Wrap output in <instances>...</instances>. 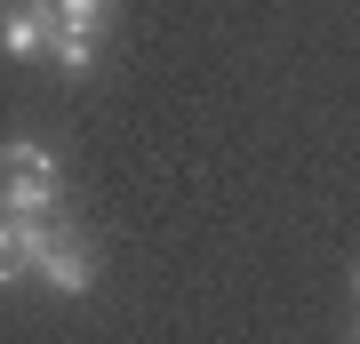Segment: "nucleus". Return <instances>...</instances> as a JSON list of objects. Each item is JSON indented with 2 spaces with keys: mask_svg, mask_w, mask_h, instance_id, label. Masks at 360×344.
<instances>
[{
  "mask_svg": "<svg viewBox=\"0 0 360 344\" xmlns=\"http://www.w3.org/2000/svg\"><path fill=\"white\" fill-rule=\"evenodd\" d=\"M49 40H56L49 0H0V49L8 56H49Z\"/></svg>",
  "mask_w": 360,
  "mask_h": 344,
  "instance_id": "7ed1b4c3",
  "label": "nucleus"
},
{
  "mask_svg": "<svg viewBox=\"0 0 360 344\" xmlns=\"http://www.w3.org/2000/svg\"><path fill=\"white\" fill-rule=\"evenodd\" d=\"M32 272H40L56 296H89V288H96V248H89V241H72V232H56V241L32 256Z\"/></svg>",
  "mask_w": 360,
  "mask_h": 344,
  "instance_id": "f03ea898",
  "label": "nucleus"
},
{
  "mask_svg": "<svg viewBox=\"0 0 360 344\" xmlns=\"http://www.w3.org/2000/svg\"><path fill=\"white\" fill-rule=\"evenodd\" d=\"M49 8H56V25H80V32H96L112 0H49Z\"/></svg>",
  "mask_w": 360,
  "mask_h": 344,
  "instance_id": "39448f33",
  "label": "nucleus"
},
{
  "mask_svg": "<svg viewBox=\"0 0 360 344\" xmlns=\"http://www.w3.org/2000/svg\"><path fill=\"white\" fill-rule=\"evenodd\" d=\"M352 296H360V272H352Z\"/></svg>",
  "mask_w": 360,
  "mask_h": 344,
  "instance_id": "0eeeda50",
  "label": "nucleus"
},
{
  "mask_svg": "<svg viewBox=\"0 0 360 344\" xmlns=\"http://www.w3.org/2000/svg\"><path fill=\"white\" fill-rule=\"evenodd\" d=\"M25 272H32V265H25V248H16V224L0 217V288H8V281H25Z\"/></svg>",
  "mask_w": 360,
  "mask_h": 344,
  "instance_id": "423d86ee",
  "label": "nucleus"
},
{
  "mask_svg": "<svg viewBox=\"0 0 360 344\" xmlns=\"http://www.w3.org/2000/svg\"><path fill=\"white\" fill-rule=\"evenodd\" d=\"M56 200H65L56 153L32 144V136H8L0 144V208H8V217H56Z\"/></svg>",
  "mask_w": 360,
  "mask_h": 344,
  "instance_id": "f257e3e1",
  "label": "nucleus"
},
{
  "mask_svg": "<svg viewBox=\"0 0 360 344\" xmlns=\"http://www.w3.org/2000/svg\"><path fill=\"white\" fill-rule=\"evenodd\" d=\"M49 56H56V72H65V80H80V72H96V32H80V25H56V40H49Z\"/></svg>",
  "mask_w": 360,
  "mask_h": 344,
  "instance_id": "20e7f679",
  "label": "nucleus"
}]
</instances>
